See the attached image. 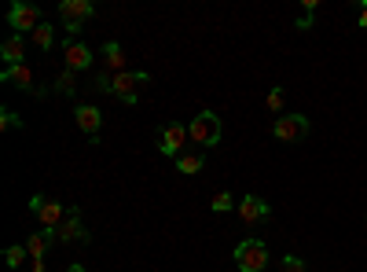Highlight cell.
<instances>
[{
    "instance_id": "19",
    "label": "cell",
    "mask_w": 367,
    "mask_h": 272,
    "mask_svg": "<svg viewBox=\"0 0 367 272\" xmlns=\"http://www.w3.org/2000/svg\"><path fill=\"white\" fill-rule=\"evenodd\" d=\"M30 37H33V45H37L40 52H52V48H55V30H52V26H45V23H40Z\"/></svg>"
},
{
    "instance_id": "9",
    "label": "cell",
    "mask_w": 367,
    "mask_h": 272,
    "mask_svg": "<svg viewBox=\"0 0 367 272\" xmlns=\"http://www.w3.org/2000/svg\"><path fill=\"white\" fill-rule=\"evenodd\" d=\"M0 81H4V85H18V89L30 92V96H45V85H37L30 62H18V67H4V70H0Z\"/></svg>"
},
{
    "instance_id": "24",
    "label": "cell",
    "mask_w": 367,
    "mask_h": 272,
    "mask_svg": "<svg viewBox=\"0 0 367 272\" xmlns=\"http://www.w3.org/2000/svg\"><path fill=\"white\" fill-rule=\"evenodd\" d=\"M312 18H316V0H305V11H301V18H297V30H309Z\"/></svg>"
},
{
    "instance_id": "7",
    "label": "cell",
    "mask_w": 367,
    "mask_h": 272,
    "mask_svg": "<svg viewBox=\"0 0 367 272\" xmlns=\"http://www.w3.org/2000/svg\"><path fill=\"white\" fill-rule=\"evenodd\" d=\"M187 125H180V121H169L165 129L158 133V151L165 155V158H180L184 151H187Z\"/></svg>"
},
{
    "instance_id": "2",
    "label": "cell",
    "mask_w": 367,
    "mask_h": 272,
    "mask_svg": "<svg viewBox=\"0 0 367 272\" xmlns=\"http://www.w3.org/2000/svg\"><path fill=\"white\" fill-rule=\"evenodd\" d=\"M150 81V74L147 70H125V74H114V81H111V96L114 99H121L125 107H133V103L140 99V89Z\"/></svg>"
},
{
    "instance_id": "28",
    "label": "cell",
    "mask_w": 367,
    "mask_h": 272,
    "mask_svg": "<svg viewBox=\"0 0 367 272\" xmlns=\"http://www.w3.org/2000/svg\"><path fill=\"white\" fill-rule=\"evenodd\" d=\"M356 23L360 30H367V4H356Z\"/></svg>"
},
{
    "instance_id": "21",
    "label": "cell",
    "mask_w": 367,
    "mask_h": 272,
    "mask_svg": "<svg viewBox=\"0 0 367 272\" xmlns=\"http://www.w3.org/2000/svg\"><path fill=\"white\" fill-rule=\"evenodd\" d=\"M209 210L213 214H228V210H235V199H231V192H217L209 199Z\"/></svg>"
},
{
    "instance_id": "18",
    "label": "cell",
    "mask_w": 367,
    "mask_h": 272,
    "mask_svg": "<svg viewBox=\"0 0 367 272\" xmlns=\"http://www.w3.org/2000/svg\"><path fill=\"white\" fill-rule=\"evenodd\" d=\"M26 261H30V250H26V243H15V246H8V250H4V265H8V272L26 268Z\"/></svg>"
},
{
    "instance_id": "11",
    "label": "cell",
    "mask_w": 367,
    "mask_h": 272,
    "mask_svg": "<svg viewBox=\"0 0 367 272\" xmlns=\"http://www.w3.org/2000/svg\"><path fill=\"white\" fill-rule=\"evenodd\" d=\"M74 121H77V129H81L84 136H89V140H99V129H103V111L96 107V103H77Z\"/></svg>"
},
{
    "instance_id": "29",
    "label": "cell",
    "mask_w": 367,
    "mask_h": 272,
    "mask_svg": "<svg viewBox=\"0 0 367 272\" xmlns=\"http://www.w3.org/2000/svg\"><path fill=\"white\" fill-rule=\"evenodd\" d=\"M67 272H84V268L81 265H67Z\"/></svg>"
},
{
    "instance_id": "27",
    "label": "cell",
    "mask_w": 367,
    "mask_h": 272,
    "mask_svg": "<svg viewBox=\"0 0 367 272\" xmlns=\"http://www.w3.org/2000/svg\"><path fill=\"white\" fill-rule=\"evenodd\" d=\"M23 272H45V258H30Z\"/></svg>"
},
{
    "instance_id": "26",
    "label": "cell",
    "mask_w": 367,
    "mask_h": 272,
    "mask_svg": "<svg viewBox=\"0 0 367 272\" xmlns=\"http://www.w3.org/2000/svg\"><path fill=\"white\" fill-rule=\"evenodd\" d=\"M283 272H305V261H301L297 254H287L283 258Z\"/></svg>"
},
{
    "instance_id": "30",
    "label": "cell",
    "mask_w": 367,
    "mask_h": 272,
    "mask_svg": "<svg viewBox=\"0 0 367 272\" xmlns=\"http://www.w3.org/2000/svg\"><path fill=\"white\" fill-rule=\"evenodd\" d=\"M363 221H367V214H363Z\"/></svg>"
},
{
    "instance_id": "20",
    "label": "cell",
    "mask_w": 367,
    "mask_h": 272,
    "mask_svg": "<svg viewBox=\"0 0 367 272\" xmlns=\"http://www.w3.org/2000/svg\"><path fill=\"white\" fill-rule=\"evenodd\" d=\"M52 89H55L59 96H74V92H77V74L62 67V74L55 77V85H52Z\"/></svg>"
},
{
    "instance_id": "22",
    "label": "cell",
    "mask_w": 367,
    "mask_h": 272,
    "mask_svg": "<svg viewBox=\"0 0 367 272\" xmlns=\"http://www.w3.org/2000/svg\"><path fill=\"white\" fill-rule=\"evenodd\" d=\"M283 99H287V92H283V89H272V92H268V99H265V107H268L272 114H283Z\"/></svg>"
},
{
    "instance_id": "1",
    "label": "cell",
    "mask_w": 367,
    "mask_h": 272,
    "mask_svg": "<svg viewBox=\"0 0 367 272\" xmlns=\"http://www.w3.org/2000/svg\"><path fill=\"white\" fill-rule=\"evenodd\" d=\"M187 136L195 148H217L221 136H224V121L217 118V111H199L187 125Z\"/></svg>"
},
{
    "instance_id": "4",
    "label": "cell",
    "mask_w": 367,
    "mask_h": 272,
    "mask_svg": "<svg viewBox=\"0 0 367 272\" xmlns=\"http://www.w3.org/2000/svg\"><path fill=\"white\" fill-rule=\"evenodd\" d=\"M235 265H239V272H265L268 268V246L261 239H243L235 246Z\"/></svg>"
},
{
    "instance_id": "8",
    "label": "cell",
    "mask_w": 367,
    "mask_h": 272,
    "mask_svg": "<svg viewBox=\"0 0 367 272\" xmlns=\"http://www.w3.org/2000/svg\"><path fill=\"white\" fill-rule=\"evenodd\" d=\"M59 48H62V62H67V70L81 74V70H89V67H92V48L84 45V40H77V37H67Z\"/></svg>"
},
{
    "instance_id": "10",
    "label": "cell",
    "mask_w": 367,
    "mask_h": 272,
    "mask_svg": "<svg viewBox=\"0 0 367 272\" xmlns=\"http://www.w3.org/2000/svg\"><path fill=\"white\" fill-rule=\"evenodd\" d=\"M55 239L59 243H89V228L81 224V206H67V221L55 228Z\"/></svg>"
},
{
    "instance_id": "5",
    "label": "cell",
    "mask_w": 367,
    "mask_h": 272,
    "mask_svg": "<svg viewBox=\"0 0 367 272\" xmlns=\"http://www.w3.org/2000/svg\"><path fill=\"white\" fill-rule=\"evenodd\" d=\"M30 214L40 221V228H52V232H55V228L67 221V206L55 202V199H48V195H33V199H30Z\"/></svg>"
},
{
    "instance_id": "14",
    "label": "cell",
    "mask_w": 367,
    "mask_h": 272,
    "mask_svg": "<svg viewBox=\"0 0 367 272\" xmlns=\"http://www.w3.org/2000/svg\"><path fill=\"white\" fill-rule=\"evenodd\" d=\"M0 59H4V67H18V62H26V40L11 33L4 45H0Z\"/></svg>"
},
{
    "instance_id": "25",
    "label": "cell",
    "mask_w": 367,
    "mask_h": 272,
    "mask_svg": "<svg viewBox=\"0 0 367 272\" xmlns=\"http://www.w3.org/2000/svg\"><path fill=\"white\" fill-rule=\"evenodd\" d=\"M111 81H114V74H96V81H92V85H96V92H106V96H111Z\"/></svg>"
},
{
    "instance_id": "3",
    "label": "cell",
    "mask_w": 367,
    "mask_h": 272,
    "mask_svg": "<svg viewBox=\"0 0 367 272\" xmlns=\"http://www.w3.org/2000/svg\"><path fill=\"white\" fill-rule=\"evenodd\" d=\"M92 15H96V4H92V0H62V4H59L62 30H67L70 37H77V33H81V26L89 23Z\"/></svg>"
},
{
    "instance_id": "17",
    "label": "cell",
    "mask_w": 367,
    "mask_h": 272,
    "mask_svg": "<svg viewBox=\"0 0 367 272\" xmlns=\"http://www.w3.org/2000/svg\"><path fill=\"white\" fill-rule=\"evenodd\" d=\"M172 162H177V170H180L184 177H195V173L206 170V155H202V151H184L180 158H172Z\"/></svg>"
},
{
    "instance_id": "6",
    "label": "cell",
    "mask_w": 367,
    "mask_h": 272,
    "mask_svg": "<svg viewBox=\"0 0 367 272\" xmlns=\"http://www.w3.org/2000/svg\"><path fill=\"white\" fill-rule=\"evenodd\" d=\"M272 136L283 140V143H297L309 136V118L305 114H279L272 121Z\"/></svg>"
},
{
    "instance_id": "23",
    "label": "cell",
    "mask_w": 367,
    "mask_h": 272,
    "mask_svg": "<svg viewBox=\"0 0 367 272\" xmlns=\"http://www.w3.org/2000/svg\"><path fill=\"white\" fill-rule=\"evenodd\" d=\"M0 125H4V129L11 133V129H23V118H18L11 107H4V111H0Z\"/></svg>"
},
{
    "instance_id": "13",
    "label": "cell",
    "mask_w": 367,
    "mask_h": 272,
    "mask_svg": "<svg viewBox=\"0 0 367 272\" xmlns=\"http://www.w3.org/2000/svg\"><path fill=\"white\" fill-rule=\"evenodd\" d=\"M235 210H239V221H243V224H250V228H253L257 221H268V214H272V210H268V202H265L261 195H246L239 206H235Z\"/></svg>"
},
{
    "instance_id": "12",
    "label": "cell",
    "mask_w": 367,
    "mask_h": 272,
    "mask_svg": "<svg viewBox=\"0 0 367 272\" xmlns=\"http://www.w3.org/2000/svg\"><path fill=\"white\" fill-rule=\"evenodd\" d=\"M8 23H11V30L23 37V33H33L37 26H40V8H33V4H15L11 11H8Z\"/></svg>"
},
{
    "instance_id": "16",
    "label": "cell",
    "mask_w": 367,
    "mask_h": 272,
    "mask_svg": "<svg viewBox=\"0 0 367 272\" xmlns=\"http://www.w3.org/2000/svg\"><path fill=\"white\" fill-rule=\"evenodd\" d=\"M52 243H55V232H52V228H40V232L26 236V250H30V258H45L48 250H52Z\"/></svg>"
},
{
    "instance_id": "15",
    "label": "cell",
    "mask_w": 367,
    "mask_h": 272,
    "mask_svg": "<svg viewBox=\"0 0 367 272\" xmlns=\"http://www.w3.org/2000/svg\"><path fill=\"white\" fill-rule=\"evenodd\" d=\"M103 67H106V74H125L128 70L125 67V52H121L118 40H106L103 45Z\"/></svg>"
}]
</instances>
